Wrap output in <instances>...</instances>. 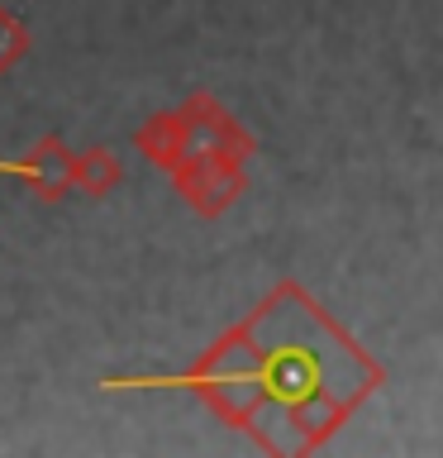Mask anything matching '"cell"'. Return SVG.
Instances as JSON below:
<instances>
[{"label": "cell", "instance_id": "1", "mask_svg": "<svg viewBox=\"0 0 443 458\" xmlns=\"http://www.w3.org/2000/svg\"><path fill=\"white\" fill-rule=\"evenodd\" d=\"M171 182H177V191L186 196V206L196 215H205V220L224 215L243 191H248L243 163H234V157H224V153H210V148L186 153L181 163L171 167Z\"/></svg>", "mask_w": 443, "mask_h": 458}, {"label": "cell", "instance_id": "2", "mask_svg": "<svg viewBox=\"0 0 443 458\" xmlns=\"http://www.w3.org/2000/svg\"><path fill=\"white\" fill-rule=\"evenodd\" d=\"M181 114L191 120V134H196V148H210V153H224L234 157V163H248V157L257 153V139L243 129L234 114H229L214 96L196 91L191 100L181 106Z\"/></svg>", "mask_w": 443, "mask_h": 458}, {"label": "cell", "instance_id": "3", "mask_svg": "<svg viewBox=\"0 0 443 458\" xmlns=\"http://www.w3.org/2000/svg\"><path fill=\"white\" fill-rule=\"evenodd\" d=\"M14 172H20L24 186H29L38 200H63V196H71V148H67L57 134L38 139L34 148H29L20 163H14Z\"/></svg>", "mask_w": 443, "mask_h": 458}, {"label": "cell", "instance_id": "4", "mask_svg": "<svg viewBox=\"0 0 443 458\" xmlns=\"http://www.w3.org/2000/svg\"><path fill=\"white\" fill-rule=\"evenodd\" d=\"M134 148H138L143 157H148L153 167L171 172V167H177L186 153L196 148L191 120H186L181 110H163V114H153V120H143V124H138V134H134Z\"/></svg>", "mask_w": 443, "mask_h": 458}, {"label": "cell", "instance_id": "5", "mask_svg": "<svg viewBox=\"0 0 443 458\" xmlns=\"http://www.w3.org/2000/svg\"><path fill=\"white\" fill-rule=\"evenodd\" d=\"M124 182V167L120 157H114L110 148H81L71 153V191H86V196H110L114 186Z\"/></svg>", "mask_w": 443, "mask_h": 458}, {"label": "cell", "instance_id": "6", "mask_svg": "<svg viewBox=\"0 0 443 458\" xmlns=\"http://www.w3.org/2000/svg\"><path fill=\"white\" fill-rule=\"evenodd\" d=\"M29 43H34V38H29L24 20L0 5V77H5L10 67H20V63H24V57H29Z\"/></svg>", "mask_w": 443, "mask_h": 458}]
</instances>
